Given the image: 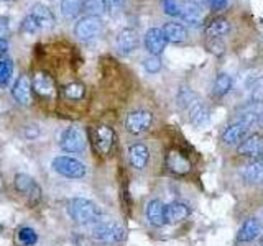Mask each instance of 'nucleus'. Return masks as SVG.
<instances>
[{"mask_svg": "<svg viewBox=\"0 0 263 246\" xmlns=\"http://www.w3.org/2000/svg\"><path fill=\"white\" fill-rule=\"evenodd\" d=\"M179 105L187 112L189 121L196 128H204L209 123V109L202 104L196 92H193L189 87H183L178 94Z\"/></svg>", "mask_w": 263, "mask_h": 246, "instance_id": "1", "label": "nucleus"}, {"mask_svg": "<svg viewBox=\"0 0 263 246\" xmlns=\"http://www.w3.org/2000/svg\"><path fill=\"white\" fill-rule=\"evenodd\" d=\"M69 215L71 218L79 225H92L99 223L102 217V212L97 205L89 200V199H82V197H76L69 202Z\"/></svg>", "mask_w": 263, "mask_h": 246, "instance_id": "2", "label": "nucleus"}, {"mask_svg": "<svg viewBox=\"0 0 263 246\" xmlns=\"http://www.w3.org/2000/svg\"><path fill=\"white\" fill-rule=\"evenodd\" d=\"M90 236L101 243H119L125 236V230L114 221H99L90 230Z\"/></svg>", "mask_w": 263, "mask_h": 246, "instance_id": "3", "label": "nucleus"}, {"mask_svg": "<svg viewBox=\"0 0 263 246\" xmlns=\"http://www.w3.org/2000/svg\"><path fill=\"white\" fill-rule=\"evenodd\" d=\"M51 166L58 174L68 179H81V177H84L87 172L84 162L69 158V156H58V158L53 159Z\"/></svg>", "mask_w": 263, "mask_h": 246, "instance_id": "4", "label": "nucleus"}, {"mask_svg": "<svg viewBox=\"0 0 263 246\" xmlns=\"http://www.w3.org/2000/svg\"><path fill=\"white\" fill-rule=\"evenodd\" d=\"M104 30V22L101 16L96 15H86L82 18L78 20V23L74 25V35L81 41H89L99 36Z\"/></svg>", "mask_w": 263, "mask_h": 246, "instance_id": "5", "label": "nucleus"}, {"mask_svg": "<svg viewBox=\"0 0 263 246\" xmlns=\"http://www.w3.org/2000/svg\"><path fill=\"white\" fill-rule=\"evenodd\" d=\"M86 135L82 133V130L76 127H69L66 128L61 138H60V146L61 150L66 153H81L86 150Z\"/></svg>", "mask_w": 263, "mask_h": 246, "instance_id": "6", "label": "nucleus"}, {"mask_svg": "<svg viewBox=\"0 0 263 246\" xmlns=\"http://www.w3.org/2000/svg\"><path fill=\"white\" fill-rule=\"evenodd\" d=\"M90 136H92L94 150L99 154L105 156L110 153L114 141H115V133L110 127H105V125L96 127V128H92V131H90Z\"/></svg>", "mask_w": 263, "mask_h": 246, "instance_id": "7", "label": "nucleus"}, {"mask_svg": "<svg viewBox=\"0 0 263 246\" xmlns=\"http://www.w3.org/2000/svg\"><path fill=\"white\" fill-rule=\"evenodd\" d=\"M153 115L148 110H134L127 115L125 118V128L132 135H142L152 127Z\"/></svg>", "mask_w": 263, "mask_h": 246, "instance_id": "8", "label": "nucleus"}, {"mask_svg": "<svg viewBox=\"0 0 263 246\" xmlns=\"http://www.w3.org/2000/svg\"><path fill=\"white\" fill-rule=\"evenodd\" d=\"M164 164H166L168 171L176 176H186L191 172V161L179 150H170L164 158Z\"/></svg>", "mask_w": 263, "mask_h": 246, "instance_id": "9", "label": "nucleus"}, {"mask_svg": "<svg viewBox=\"0 0 263 246\" xmlns=\"http://www.w3.org/2000/svg\"><path fill=\"white\" fill-rule=\"evenodd\" d=\"M168 45V39L164 36L163 28H150L145 33V48L150 56L163 54L164 48Z\"/></svg>", "mask_w": 263, "mask_h": 246, "instance_id": "10", "label": "nucleus"}, {"mask_svg": "<svg viewBox=\"0 0 263 246\" xmlns=\"http://www.w3.org/2000/svg\"><path fill=\"white\" fill-rule=\"evenodd\" d=\"M250 125H247L243 121H234L232 125H229L224 131H222V143L224 145H240L243 139L247 138L250 131Z\"/></svg>", "mask_w": 263, "mask_h": 246, "instance_id": "11", "label": "nucleus"}, {"mask_svg": "<svg viewBox=\"0 0 263 246\" xmlns=\"http://www.w3.org/2000/svg\"><path fill=\"white\" fill-rule=\"evenodd\" d=\"M145 215H146L148 223L153 227H164L168 223L166 221V205L158 199H153L146 203Z\"/></svg>", "mask_w": 263, "mask_h": 246, "instance_id": "12", "label": "nucleus"}, {"mask_svg": "<svg viewBox=\"0 0 263 246\" xmlns=\"http://www.w3.org/2000/svg\"><path fill=\"white\" fill-rule=\"evenodd\" d=\"M238 154L247 156V158H260L263 156V136L261 135H250L237 148Z\"/></svg>", "mask_w": 263, "mask_h": 246, "instance_id": "13", "label": "nucleus"}, {"mask_svg": "<svg viewBox=\"0 0 263 246\" xmlns=\"http://www.w3.org/2000/svg\"><path fill=\"white\" fill-rule=\"evenodd\" d=\"M263 235V223L258 218H249L243 221V225L238 230L237 240L240 243H250Z\"/></svg>", "mask_w": 263, "mask_h": 246, "instance_id": "14", "label": "nucleus"}, {"mask_svg": "<svg viewBox=\"0 0 263 246\" xmlns=\"http://www.w3.org/2000/svg\"><path fill=\"white\" fill-rule=\"evenodd\" d=\"M138 48V33L132 28H123L117 36V51L123 56L134 53Z\"/></svg>", "mask_w": 263, "mask_h": 246, "instance_id": "15", "label": "nucleus"}, {"mask_svg": "<svg viewBox=\"0 0 263 246\" xmlns=\"http://www.w3.org/2000/svg\"><path fill=\"white\" fill-rule=\"evenodd\" d=\"M15 189L18 191L20 194H25V195H30L33 202H36L41 195V189L35 184V180H33L31 176L28 174H20L15 176Z\"/></svg>", "mask_w": 263, "mask_h": 246, "instance_id": "16", "label": "nucleus"}, {"mask_svg": "<svg viewBox=\"0 0 263 246\" xmlns=\"http://www.w3.org/2000/svg\"><path fill=\"white\" fill-rule=\"evenodd\" d=\"M31 89L35 90L40 97H51L54 95V80L49 74L43 71L36 72L35 77L31 80Z\"/></svg>", "mask_w": 263, "mask_h": 246, "instance_id": "17", "label": "nucleus"}, {"mask_svg": "<svg viewBox=\"0 0 263 246\" xmlns=\"http://www.w3.org/2000/svg\"><path fill=\"white\" fill-rule=\"evenodd\" d=\"M128 161H130V166L134 169L142 171L146 168L148 161H150V151H148V148L142 143L132 145L128 150Z\"/></svg>", "mask_w": 263, "mask_h": 246, "instance_id": "18", "label": "nucleus"}, {"mask_svg": "<svg viewBox=\"0 0 263 246\" xmlns=\"http://www.w3.org/2000/svg\"><path fill=\"white\" fill-rule=\"evenodd\" d=\"M12 95L20 105H28L30 104V95H31V80L27 74H22V76L16 79L12 89Z\"/></svg>", "mask_w": 263, "mask_h": 246, "instance_id": "19", "label": "nucleus"}, {"mask_svg": "<svg viewBox=\"0 0 263 246\" xmlns=\"http://www.w3.org/2000/svg\"><path fill=\"white\" fill-rule=\"evenodd\" d=\"M179 18L184 23L191 25V27H201L202 25V10L201 7L194 4V2H187L181 5V12H179Z\"/></svg>", "mask_w": 263, "mask_h": 246, "instance_id": "20", "label": "nucleus"}, {"mask_svg": "<svg viewBox=\"0 0 263 246\" xmlns=\"http://www.w3.org/2000/svg\"><path fill=\"white\" fill-rule=\"evenodd\" d=\"M30 15L35 18V22L38 23L40 28H51L54 25V15L49 10V7L43 5V4H35L31 7Z\"/></svg>", "mask_w": 263, "mask_h": 246, "instance_id": "21", "label": "nucleus"}, {"mask_svg": "<svg viewBox=\"0 0 263 246\" xmlns=\"http://www.w3.org/2000/svg\"><path fill=\"white\" fill-rule=\"evenodd\" d=\"M242 176L249 184H261L263 182V156L253 159L247 164L242 171Z\"/></svg>", "mask_w": 263, "mask_h": 246, "instance_id": "22", "label": "nucleus"}, {"mask_svg": "<svg viewBox=\"0 0 263 246\" xmlns=\"http://www.w3.org/2000/svg\"><path fill=\"white\" fill-rule=\"evenodd\" d=\"M189 207L183 202H171L170 205H166V221L168 223H179L189 217Z\"/></svg>", "mask_w": 263, "mask_h": 246, "instance_id": "23", "label": "nucleus"}, {"mask_svg": "<svg viewBox=\"0 0 263 246\" xmlns=\"http://www.w3.org/2000/svg\"><path fill=\"white\" fill-rule=\"evenodd\" d=\"M230 31V22L224 16H217V18H214L208 23V27H205V35H208L211 39H217L220 36L227 35Z\"/></svg>", "mask_w": 263, "mask_h": 246, "instance_id": "24", "label": "nucleus"}, {"mask_svg": "<svg viewBox=\"0 0 263 246\" xmlns=\"http://www.w3.org/2000/svg\"><path fill=\"white\" fill-rule=\"evenodd\" d=\"M163 33L166 36L168 43H183L187 38V31L181 23L170 22L163 27Z\"/></svg>", "mask_w": 263, "mask_h": 246, "instance_id": "25", "label": "nucleus"}, {"mask_svg": "<svg viewBox=\"0 0 263 246\" xmlns=\"http://www.w3.org/2000/svg\"><path fill=\"white\" fill-rule=\"evenodd\" d=\"M232 89V77L229 76L226 72H220L219 76L214 80V86H212V95L214 97H224L229 94V90Z\"/></svg>", "mask_w": 263, "mask_h": 246, "instance_id": "26", "label": "nucleus"}, {"mask_svg": "<svg viewBox=\"0 0 263 246\" xmlns=\"http://www.w3.org/2000/svg\"><path fill=\"white\" fill-rule=\"evenodd\" d=\"M61 15L64 18L68 20H72L79 16L81 12H84V8H82V0H61Z\"/></svg>", "mask_w": 263, "mask_h": 246, "instance_id": "27", "label": "nucleus"}, {"mask_svg": "<svg viewBox=\"0 0 263 246\" xmlns=\"http://www.w3.org/2000/svg\"><path fill=\"white\" fill-rule=\"evenodd\" d=\"M82 8L87 15L101 16L107 10V4L105 0H82Z\"/></svg>", "mask_w": 263, "mask_h": 246, "instance_id": "28", "label": "nucleus"}, {"mask_svg": "<svg viewBox=\"0 0 263 246\" xmlns=\"http://www.w3.org/2000/svg\"><path fill=\"white\" fill-rule=\"evenodd\" d=\"M63 94L66 98H69V100H81L86 94V89L82 84H79V82H71V84L64 86Z\"/></svg>", "mask_w": 263, "mask_h": 246, "instance_id": "29", "label": "nucleus"}, {"mask_svg": "<svg viewBox=\"0 0 263 246\" xmlns=\"http://www.w3.org/2000/svg\"><path fill=\"white\" fill-rule=\"evenodd\" d=\"M13 63L10 59H0V87H5L12 79Z\"/></svg>", "mask_w": 263, "mask_h": 246, "instance_id": "30", "label": "nucleus"}, {"mask_svg": "<svg viewBox=\"0 0 263 246\" xmlns=\"http://www.w3.org/2000/svg\"><path fill=\"white\" fill-rule=\"evenodd\" d=\"M18 240L25 246H33L38 241V235H36V232L33 228L23 227V228H20V232H18Z\"/></svg>", "mask_w": 263, "mask_h": 246, "instance_id": "31", "label": "nucleus"}, {"mask_svg": "<svg viewBox=\"0 0 263 246\" xmlns=\"http://www.w3.org/2000/svg\"><path fill=\"white\" fill-rule=\"evenodd\" d=\"M250 98H252V102H255V104H263V77L257 79L252 84Z\"/></svg>", "mask_w": 263, "mask_h": 246, "instance_id": "32", "label": "nucleus"}, {"mask_svg": "<svg viewBox=\"0 0 263 246\" xmlns=\"http://www.w3.org/2000/svg\"><path fill=\"white\" fill-rule=\"evenodd\" d=\"M143 66H145V71L148 74L160 72V69H161V59H160V56H148L146 59H145V63H143Z\"/></svg>", "mask_w": 263, "mask_h": 246, "instance_id": "33", "label": "nucleus"}, {"mask_svg": "<svg viewBox=\"0 0 263 246\" xmlns=\"http://www.w3.org/2000/svg\"><path fill=\"white\" fill-rule=\"evenodd\" d=\"M161 7L166 15L170 16H179L181 12V4H178V0H161Z\"/></svg>", "mask_w": 263, "mask_h": 246, "instance_id": "34", "label": "nucleus"}, {"mask_svg": "<svg viewBox=\"0 0 263 246\" xmlns=\"http://www.w3.org/2000/svg\"><path fill=\"white\" fill-rule=\"evenodd\" d=\"M20 30L23 33H36L40 30V27H38V23L35 22V18H33L31 15H27L20 23Z\"/></svg>", "mask_w": 263, "mask_h": 246, "instance_id": "35", "label": "nucleus"}, {"mask_svg": "<svg viewBox=\"0 0 263 246\" xmlns=\"http://www.w3.org/2000/svg\"><path fill=\"white\" fill-rule=\"evenodd\" d=\"M229 0H209V5L212 10H222L226 5H227Z\"/></svg>", "mask_w": 263, "mask_h": 246, "instance_id": "36", "label": "nucleus"}, {"mask_svg": "<svg viewBox=\"0 0 263 246\" xmlns=\"http://www.w3.org/2000/svg\"><path fill=\"white\" fill-rule=\"evenodd\" d=\"M8 33V18L7 16H0V36H5Z\"/></svg>", "mask_w": 263, "mask_h": 246, "instance_id": "37", "label": "nucleus"}, {"mask_svg": "<svg viewBox=\"0 0 263 246\" xmlns=\"http://www.w3.org/2000/svg\"><path fill=\"white\" fill-rule=\"evenodd\" d=\"M105 4H107V8L115 10V8H120L123 4H125V0H105Z\"/></svg>", "mask_w": 263, "mask_h": 246, "instance_id": "38", "label": "nucleus"}, {"mask_svg": "<svg viewBox=\"0 0 263 246\" xmlns=\"http://www.w3.org/2000/svg\"><path fill=\"white\" fill-rule=\"evenodd\" d=\"M7 51H8V41L4 36H0V54H5Z\"/></svg>", "mask_w": 263, "mask_h": 246, "instance_id": "39", "label": "nucleus"}, {"mask_svg": "<svg viewBox=\"0 0 263 246\" xmlns=\"http://www.w3.org/2000/svg\"><path fill=\"white\" fill-rule=\"evenodd\" d=\"M260 123L263 125V112H261V115H260Z\"/></svg>", "mask_w": 263, "mask_h": 246, "instance_id": "40", "label": "nucleus"}, {"mask_svg": "<svg viewBox=\"0 0 263 246\" xmlns=\"http://www.w3.org/2000/svg\"><path fill=\"white\" fill-rule=\"evenodd\" d=\"M260 246H263V235L260 236Z\"/></svg>", "mask_w": 263, "mask_h": 246, "instance_id": "41", "label": "nucleus"}, {"mask_svg": "<svg viewBox=\"0 0 263 246\" xmlns=\"http://www.w3.org/2000/svg\"><path fill=\"white\" fill-rule=\"evenodd\" d=\"M4 2H10V0H4Z\"/></svg>", "mask_w": 263, "mask_h": 246, "instance_id": "42", "label": "nucleus"}, {"mask_svg": "<svg viewBox=\"0 0 263 246\" xmlns=\"http://www.w3.org/2000/svg\"><path fill=\"white\" fill-rule=\"evenodd\" d=\"M0 232H2V227H0Z\"/></svg>", "mask_w": 263, "mask_h": 246, "instance_id": "43", "label": "nucleus"}]
</instances>
